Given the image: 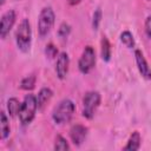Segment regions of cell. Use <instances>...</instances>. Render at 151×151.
I'll use <instances>...</instances> for the list:
<instances>
[{
    "label": "cell",
    "mask_w": 151,
    "mask_h": 151,
    "mask_svg": "<svg viewBox=\"0 0 151 151\" xmlns=\"http://www.w3.org/2000/svg\"><path fill=\"white\" fill-rule=\"evenodd\" d=\"M17 46L21 52H28L32 45V29L28 19H22L15 32Z\"/></svg>",
    "instance_id": "1"
},
{
    "label": "cell",
    "mask_w": 151,
    "mask_h": 151,
    "mask_svg": "<svg viewBox=\"0 0 151 151\" xmlns=\"http://www.w3.org/2000/svg\"><path fill=\"white\" fill-rule=\"evenodd\" d=\"M74 111H76V106H74L73 101L70 99H64L54 109L52 118H53L55 124L63 125V124L68 123L72 119Z\"/></svg>",
    "instance_id": "2"
},
{
    "label": "cell",
    "mask_w": 151,
    "mask_h": 151,
    "mask_svg": "<svg viewBox=\"0 0 151 151\" xmlns=\"http://www.w3.org/2000/svg\"><path fill=\"white\" fill-rule=\"evenodd\" d=\"M37 109H38L37 97L34 94H26L19 111V119L22 125H28L29 123H32V120L34 119Z\"/></svg>",
    "instance_id": "3"
},
{
    "label": "cell",
    "mask_w": 151,
    "mask_h": 151,
    "mask_svg": "<svg viewBox=\"0 0 151 151\" xmlns=\"http://www.w3.org/2000/svg\"><path fill=\"white\" fill-rule=\"evenodd\" d=\"M54 12L51 7H44L40 11L38 18V32L41 38L50 34L54 25Z\"/></svg>",
    "instance_id": "4"
},
{
    "label": "cell",
    "mask_w": 151,
    "mask_h": 151,
    "mask_svg": "<svg viewBox=\"0 0 151 151\" xmlns=\"http://www.w3.org/2000/svg\"><path fill=\"white\" fill-rule=\"evenodd\" d=\"M100 104V94L97 91H88L83 98V116L87 119H92L96 110Z\"/></svg>",
    "instance_id": "5"
},
{
    "label": "cell",
    "mask_w": 151,
    "mask_h": 151,
    "mask_svg": "<svg viewBox=\"0 0 151 151\" xmlns=\"http://www.w3.org/2000/svg\"><path fill=\"white\" fill-rule=\"evenodd\" d=\"M96 65V51L92 46H86L79 58L78 68L83 74H87Z\"/></svg>",
    "instance_id": "6"
},
{
    "label": "cell",
    "mask_w": 151,
    "mask_h": 151,
    "mask_svg": "<svg viewBox=\"0 0 151 151\" xmlns=\"http://www.w3.org/2000/svg\"><path fill=\"white\" fill-rule=\"evenodd\" d=\"M14 22H15V12L13 9H9L1 15V19H0V37H1V39H5L7 37V34L14 26Z\"/></svg>",
    "instance_id": "7"
},
{
    "label": "cell",
    "mask_w": 151,
    "mask_h": 151,
    "mask_svg": "<svg viewBox=\"0 0 151 151\" xmlns=\"http://www.w3.org/2000/svg\"><path fill=\"white\" fill-rule=\"evenodd\" d=\"M70 66V58L66 52H61L58 54L57 63H55V72L59 79H65L68 73Z\"/></svg>",
    "instance_id": "8"
},
{
    "label": "cell",
    "mask_w": 151,
    "mask_h": 151,
    "mask_svg": "<svg viewBox=\"0 0 151 151\" xmlns=\"http://www.w3.org/2000/svg\"><path fill=\"white\" fill-rule=\"evenodd\" d=\"M87 127L81 124H76L70 129V137L74 145L79 146L84 143L86 136H87Z\"/></svg>",
    "instance_id": "9"
},
{
    "label": "cell",
    "mask_w": 151,
    "mask_h": 151,
    "mask_svg": "<svg viewBox=\"0 0 151 151\" xmlns=\"http://www.w3.org/2000/svg\"><path fill=\"white\" fill-rule=\"evenodd\" d=\"M134 57H136V64H137L138 71L142 74V77H144L145 79L151 80V68H150L144 54L142 53V51L136 50L134 51Z\"/></svg>",
    "instance_id": "10"
},
{
    "label": "cell",
    "mask_w": 151,
    "mask_h": 151,
    "mask_svg": "<svg viewBox=\"0 0 151 151\" xmlns=\"http://www.w3.org/2000/svg\"><path fill=\"white\" fill-rule=\"evenodd\" d=\"M53 92L51 88L48 87H42L37 96V103H38V110H42L44 106L50 101V99L52 98Z\"/></svg>",
    "instance_id": "11"
},
{
    "label": "cell",
    "mask_w": 151,
    "mask_h": 151,
    "mask_svg": "<svg viewBox=\"0 0 151 151\" xmlns=\"http://www.w3.org/2000/svg\"><path fill=\"white\" fill-rule=\"evenodd\" d=\"M140 142H142V138H140V134L138 131H134L132 132V134L130 136L129 140H127V144L125 145L124 150H130V151H136L140 147Z\"/></svg>",
    "instance_id": "12"
},
{
    "label": "cell",
    "mask_w": 151,
    "mask_h": 151,
    "mask_svg": "<svg viewBox=\"0 0 151 151\" xmlns=\"http://www.w3.org/2000/svg\"><path fill=\"white\" fill-rule=\"evenodd\" d=\"M9 131H11V127H9L8 118H7L6 113L2 111L1 119H0V137H1V139H6L9 136Z\"/></svg>",
    "instance_id": "13"
},
{
    "label": "cell",
    "mask_w": 151,
    "mask_h": 151,
    "mask_svg": "<svg viewBox=\"0 0 151 151\" xmlns=\"http://www.w3.org/2000/svg\"><path fill=\"white\" fill-rule=\"evenodd\" d=\"M100 46H101V59L104 61H109L111 59V45H110V41L106 37H103L101 38V41H100Z\"/></svg>",
    "instance_id": "14"
},
{
    "label": "cell",
    "mask_w": 151,
    "mask_h": 151,
    "mask_svg": "<svg viewBox=\"0 0 151 151\" xmlns=\"http://www.w3.org/2000/svg\"><path fill=\"white\" fill-rule=\"evenodd\" d=\"M21 107V103L17 99V98H9L7 101V111L9 113L11 117H15L17 114H19Z\"/></svg>",
    "instance_id": "15"
},
{
    "label": "cell",
    "mask_w": 151,
    "mask_h": 151,
    "mask_svg": "<svg viewBox=\"0 0 151 151\" xmlns=\"http://www.w3.org/2000/svg\"><path fill=\"white\" fill-rule=\"evenodd\" d=\"M35 80H37L35 76H34V74H29V76L25 77V78L21 80L20 87H21L22 90H25V91H31V90H33L34 86H35Z\"/></svg>",
    "instance_id": "16"
},
{
    "label": "cell",
    "mask_w": 151,
    "mask_h": 151,
    "mask_svg": "<svg viewBox=\"0 0 151 151\" xmlns=\"http://www.w3.org/2000/svg\"><path fill=\"white\" fill-rule=\"evenodd\" d=\"M120 41H122L127 48H133L134 45H136L133 35H132L129 31H124V32L120 34Z\"/></svg>",
    "instance_id": "17"
},
{
    "label": "cell",
    "mask_w": 151,
    "mask_h": 151,
    "mask_svg": "<svg viewBox=\"0 0 151 151\" xmlns=\"http://www.w3.org/2000/svg\"><path fill=\"white\" fill-rule=\"evenodd\" d=\"M54 150H57V151H65V150H70V145H68L67 140H66L63 136H60V134H58V136L55 137V142H54Z\"/></svg>",
    "instance_id": "18"
},
{
    "label": "cell",
    "mask_w": 151,
    "mask_h": 151,
    "mask_svg": "<svg viewBox=\"0 0 151 151\" xmlns=\"http://www.w3.org/2000/svg\"><path fill=\"white\" fill-rule=\"evenodd\" d=\"M45 54L48 59H53L58 55V48L53 44H47L45 47Z\"/></svg>",
    "instance_id": "19"
},
{
    "label": "cell",
    "mask_w": 151,
    "mask_h": 151,
    "mask_svg": "<svg viewBox=\"0 0 151 151\" xmlns=\"http://www.w3.org/2000/svg\"><path fill=\"white\" fill-rule=\"evenodd\" d=\"M70 32H71V27H70V25L66 24V22H63V24L60 25L59 29H58V35H59L61 39H65V38L68 37Z\"/></svg>",
    "instance_id": "20"
},
{
    "label": "cell",
    "mask_w": 151,
    "mask_h": 151,
    "mask_svg": "<svg viewBox=\"0 0 151 151\" xmlns=\"http://www.w3.org/2000/svg\"><path fill=\"white\" fill-rule=\"evenodd\" d=\"M100 20H101V11H100V8H97V11L93 13V20H92V27H93V29H98L99 24H100Z\"/></svg>",
    "instance_id": "21"
},
{
    "label": "cell",
    "mask_w": 151,
    "mask_h": 151,
    "mask_svg": "<svg viewBox=\"0 0 151 151\" xmlns=\"http://www.w3.org/2000/svg\"><path fill=\"white\" fill-rule=\"evenodd\" d=\"M145 34L151 39V15H149L145 20Z\"/></svg>",
    "instance_id": "22"
},
{
    "label": "cell",
    "mask_w": 151,
    "mask_h": 151,
    "mask_svg": "<svg viewBox=\"0 0 151 151\" xmlns=\"http://www.w3.org/2000/svg\"><path fill=\"white\" fill-rule=\"evenodd\" d=\"M81 0H67V2L71 5V6H74V5H78Z\"/></svg>",
    "instance_id": "23"
},
{
    "label": "cell",
    "mask_w": 151,
    "mask_h": 151,
    "mask_svg": "<svg viewBox=\"0 0 151 151\" xmlns=\"http://www.w3.org/2000/svg\"><path fill=\"white\" fill-rule=\"evenodd\" d=\"M5 2H6V0H0V5H1V6H4Z\"/></svg>",
    "instance_id": "24"
}]
</instances>
